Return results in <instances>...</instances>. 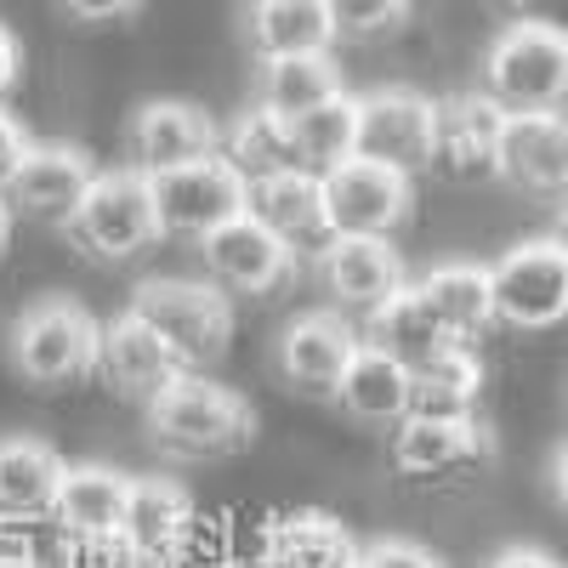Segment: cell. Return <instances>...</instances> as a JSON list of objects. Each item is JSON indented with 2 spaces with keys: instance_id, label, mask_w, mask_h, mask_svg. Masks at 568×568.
Instances as JSON below:
<instances>
[{
  "instance_id": "22",
  "label": "cell",
  "mask_w": 568,
  "mask_h": 568,
  "mask_svg": "<svg viewBox=\"0 0 568 568\" xmlns=\"http://www.w3.org/2000/svg\"><path fill=\"white\" fill-rule=\"evenodd\" d=\"M194 524H200V506L176 478H131V500H125V524L120 529L154 568L171 562V551L187 540Z\"/></svg>"
},
{
  "instance_id": "11",
  "label": "cell",
  "mask_w": 568,
  "mask_h": 568,
  "mask_svg": "<svg viewBox=\"0 0 568 568\" xmlns=\"http://www.w3.org/2000/svg\"><path fill=\"white\" fill-rule=\"evenodd\" d=\"M495 460V438L478 415L466 420H426L409 415L393 433V466L415 484H444V478H471Z\"/></svg>"
},
{
  "instance_id": "36",
  "label": "cell",
  "mask_w": 568,
  "mask_h": 568,
  "mask_svg": "<svg viewBox=\"0 0 568 568\" xmlns=\"http://www.w3.org/2000/svg\"><path fill=\"white\" fill-rule=\"evenodd\" d=\"M58 7L74 23H120V18H131L142 7V0H58Z\"/></svg>"
},
{
  "instance_id": "40",
  "label": "cell",
  "mask_w": 568,
  "mask_h": 568,
  "mask_svg": "<svg viewBox=\"0 0 568 568\" xmlns=\"http://www.w3.org/2000/svg\"><path fill=\"white\" fill-rule=\"evenodd\" d=\"M546 484H551V500L568 511V444L551 455V466H546Z\"/></svg>"
},
{
  "instance_id": "15",
  "label": "cell",
  "mask_w": 568,
  "mask_h": 568,
  "mask_svg": "<svg viewBox=\"0 0 568 568\" xmlns=\"http://www.w3.org/2000/svg\"><path fill=\"white\" fill-rule=\"evenodd\" d=\"M353 353H358V336L342 313H302L278 336V375L291 393L336 404V387H342Z\"/></svg>"
},
{
  "instance_id": "35",
  "label": "cell",
  "mask_w": 568,
  "mask_h": 568,
  "mask_svg": "<svg viewBox=\"0 0 568 568\" xmlns=\"http://www.w3.org/2000/svg\"><path fill=\"white\" fill-rule=\"evenodd\" d=\"M29 149H34V142H29V131H23V125L7 114V109H0V194H7V187H12V176L23 171Z\"/></svg>"
},
{
  "instance_id": "41",
  "label": "cell",
  "mask_w": 568,
  "mask_h": 568,
  "mask_svg": "<svg viewBox=\"0 0 568 568\" xmlns=\"http://www.w3.org/2000/svg\"><path fill=\"white\" fill-rule=\"evenodd\" d=\"M12 222H18V216H12L7 194H0V251H7V240H12Z\"/></svg>"
},
{
  "instance_id": "13",
  "label": "cell",
  "mask_w": 568,
  "mask_h": 568,
  "mask_svg": "<svg viewBox=\"0 0 568 568\" xmlns=\"http://www.w3.org/2000/svg\"><path fill=\"white\" fill-rule=\"evenodd\" d=\"M216 120L187 103V98H154L142 103L125 125V149H131V171L142 176H160V171H176V165H194V160H211L216 154Z\"/></svg>"
},
{
  "instance_id": "23",
  "label": "cell",
  "mask_w": 568,
  "mask_h": 568,
  "mask_svg": "<svg viewBox=\"0 0 568 568\" xmlns=\"http://www.w3.org/2000/svg\"><path fill=\"white\" fill-rule=\"evenodd\" d=\"M245 40L262 58H307L329 52L342 34L329 23L324 0H245Z\"/></svg>"
},
{
  "instance_id": "4",
  "label": "cell",
  "mask_w": 568,
  "mask_h": 568,
  "mask_svg": "<svg viewBox=\"0 0 568 568\" xmlns=\"http://www.w3.org/2000/svg\"><path fill=\"white\" fill-rule=\"evenodd\" d=\"M142 324H154L165 347L182 358L187 375H205L222 353H227V336H233V307L227 296L216 291L211 278H142L131 302H125Z\"/></svg>"
},
{
  "instance_id": "10",
  "label": "cell",
  "mask_w": 568,
  "mask_h": 568,
  "mask_svg": "<svg viewBox=\"0 0 568 568\" xmlns=\"http://www.w3.org/2000/svg\"><path fill=\"white\" fill-rule=\"evenodd\" d=\"M415 205V176L369 165V160H347L324 176V211H329V240H393L409 222Z\"/></svg>"
},
{
  "instance_id": "6",
  "label": "cell",
  "mask_w": 568,
  "mask_h": 568,
  "mask_svg": "<svg viewBox=\"0 0 568 568\" xmlns=\"http://www.w3.org/2000/svg\"><path fill=\"white\" fill-rule=\"evenodd\" d=\"M433 136H438V98H420L409 85H382L353 98V160L415 176L433 171Z\"/></svg>"
},
{
  "instance_id": "29",
  "label": "cell",
  "mask_w": 568,
  "mask_h": 568,
  "mask_svg": "<svg viewBox=\"0 0 568 568\" xmlns=\"http://www.w3.org/2000/svg\"><path fill=\"white\" fill-rule=\"evenodd\" d=\"M478 393H484V364L471 347H455L433 364L409 369V415L466 420V415H478Z\"/></svg>"
},
{
  "instance_id": "9",
  "label": "cell",
  "mask_w": 568,
  "mask_h": 568,
  "mask_svg": "<svg viewBox=\"0 0 568 568\" xmlns=\"http://www.w3.org/2000/svg\"><path fill=\"white\" fill-rule=\"evenodd\" d=\"M200 256H205V273L222 296H278L291 291L296 273H302V251H291L278 240V233H267L251 211L233 216L227 227H216L211 240H200Z\"/></svg>"
},
{
  "instance_id": "31",
  "label": "cell",
  "mask_w": 568,
  "mask_h": 568,
  "mask_svg": "<svg viewBox=\"0 0 568 568\" xmlns=\"http://www.w3.org/2000/svg\"><path fill=\"white\" fill-rule=\"evenodd\" d=\"M291 154H296V171L307 176H329L336 165L353 160V98L347 91L291 120Z\"/></svg>"
},
{
  "instance_id": "8",
  "label": "cell",
  "mask_w": 568,
  "mask_h": 568,
  "mask_svg": "<svg viewBox=\"0 0 568 568\" xmlns=\"http://www.w3.org/2000/svg\"><path fill=\"white\" fill-rule=\"evenodd\" d=\"M495 318L511 329H551L568 318V251L551 240H524L511 245L495 267Z\"/></svg>"
},
{
  "instance_id": "42",
  "label": "cell",
  "mask_w": 568,
  "mask_h": 568,
  "mask_svg": "<svg viewBox=\"0 0 568 568\" xmlns=\"http://www.w3.org/2000/svg\"><path fill=\"white\" fill-rule=\"evenodd\" d=\"M551 240H557V245H562V251H568V211H562V216H557V227H551Z\"/></svg>"
},
{
  "instance_id": "39",
  "label": "cell",
  "mask_w": 568,
  "mask_h": 568,
  "mask_svg": "<svg viewBox=\"0 0 568 568\" xmlns=\"http://www.w3.org/2000/svg\"><path fill=\"white\" fill-rule=\"evenodd\" d=\"M489 568H562L551 551H535V546H506Z\"/></svg>"
},
{
  "instance_id": "1",
  "label": "cell",
  "mask_w": 568,
  "mask_h": 568,
  "mask_svg": "<svg viewBox=\"0 0 568 568\" xmlns=\"http://www.w3.org/2000/svg\"><path fill=\"white\" fill-rule=\"evenodd\" d=\"M149 433L171 460L205 466V460H233L256 444V409L211 382V375H176V382L149 404Z\"/></svg>"
},
{
  "instance_id": "17",
  "label": "cell",
  "mask_w": 568,
  "mask_h": 568,
  "mask_svg": "<svg viewBox=\"0 0 568 568\" xmlns=\"http://www.w3.org/2000/svg\"><path fill=\"white\" fill-rule=\"evenodd\" d=\"M318 256V284L329 291V302L336 307H347V313H375L393 291H404V256H398V245L393 240H329L324 251H313Z\"/></svg>"
},
{
  "instance_id": "38",
  "label": "cell",
  "mask_w": 568,
  "mask_h": 568,
  "mask_svg": "<svg viewBox=\"0 0 568 568\" xmlns=\"http://www.w3.org/2000/svg\"><path fill=\"white\" fill-rule=\"evenodd\" d=\"M18 69H23V52H18V40H12V29L0 23V103H7V91L18 85Z\"/></svg>"
},
{
  "instance_id": "2",
  "label": "cell",
  "mask_w": 568,
  "mask_h": 568,
  "mask_svg": "<svg viewBox=\"0 0 568 568\" xmlns=\"http://www.w3.org/2000/svg\"><path fill=\"white\" fill-rule=\"evenodd\" d=\"M478 91L506 114H562L568 109V29L551 18L506 23L484 52Z\"/></svg>"
},
{
  "instance_id": "18",
  "label": "cell",
  "mask_w": 568,
  "mask_h": 568,
  "mask_svg": "<svg viewBox=\"0 0 568 568\" xmlns=\"http://www.w3.org/2000/svg\"><path fill=\"white\" fill-rule=\"evenodd\" d=\"M500 176L524 194H568V114H506Z\"/></svg>"
},
{
  "instance_id": "27",
  "label": "cell",
  "mask_w": 568,
  "mask_h": 568,
  "mask_svg": "<svg viewBox=\"0 0 568 568\" xmlns=\"http://www.w3.org/2000/svg\"><path fill=\"white\" fill-rule=\"evenodd\" d=\"M125 500H131V478L103 460H80L63 471V489H58V511L52 524L63 535H103L125 524Z\"/></svg>"
},
{
  "instance_id": "7",
  "label": "cell",
  "mask_w": 568,
  "mask_h": 568,
  "mask_svg": "<svg viewBox=\"0 0 568 568\" xmlns=\"http://www.w3.org/2000/svg\"><path fill=\"white\" fill-rule=\"evenodd\" d=\"M149 187H154L160 233H176V240H211L216 227H227L233 216L251 211V182L222 154L160 171V176H149Z\"/></svg>"
},
{
  "instance_id": "19",
  "label": "cell",
  "mask_w": 568,
  "mask_h": 568,
  "mask_svg": "<svg viewBox=\"0 0 568 568\" xmlns=\"http://www.w3.org/2000/svg\"><path fill=\"white\" fill-rule=\"evenodd\" d=\"M251 216L278 233L291 251H324L329 245V211H324V176L278 171L251 182Z\"/></svg>"
},
{
  "instance_id": "28",
  "label": "cell",
  "mask_w": 568,
  "mask_h": 568,
  "mask_svg": "<svg viewBox=\"0 0 568 568\" xmlns=\"http://www.w3.org/2000/svg\"><path fill=\"white\" fill-rule=\"evenodd\" d=\"M329 98H342V69L329 52H307V58H262L256 63V103L296 120Z\"/></svg>"
},
{
  "instance_id": "26",
  "label": "cell",
  "mask_w": 568,
  "mask_h": 568,
  "mask_svg": "<svg viewBox=\"0 0 568 568\" xmlns=\"http://www.w3.org/2000/svg\"><path fill=\"white\" fill-rule=\"evenodd\" d=\"M415 291L426 296V307L438 313V324L460 347H478V336H489V324H500L489 267H478V262H444L426 278H415Z\"/></svg>"
},
{
  "instance_id": "37",
  "label": "cell",
  "mask_w": 568,
  "mask_h": 568,
  "mask_svg": "<svg viewBox=\"0 0 568 568\" xmlns=\"http://www.w3.org/2000/svg\"><path fill=\"white\" fill-rule=\"evenodd\" d=\"M0 568H45V557L18 524H0Z\"/></svg>"
},
{
  "instance_id": "14",
  "label": "cell",
  "mask_w": 568,
  "mask_h": 568,
  "mask_svg": "<svg viewBox=\"0 0 568 568\" xmlns=\"http://www.w3.org/2000/svg\"><path fill=\"white\" fill-rule=\"evenodd\" d=\"M98 375L109 382V393H120V398H131V404H142L149 409L176 375H187L182 369V358L165 347V336L154 324H142L131 307L125 313H114L109 324H103V336H98Z\"/></svg>"
},
{
  "instance_id": "20",
  "label": "cell",
  "mask_w": 568,
  "mask_h": 568,
  "mask_svg": "<svg viewBox=\"0 0 568 568\" xmlns=\"http://www.w3.org/2000/svg\"><path fill=\"white\" fill-rule=\"evenodd\" d=\"M69 460L40 438H0V524H40L58 511Z\"/></svg>"
},
{
  "instance_id": "32",
  "label": "cell",
  "mask_w": 568,
  "mask_h": 568,
  "mask_svg": "<svg viewBox=\"0 0 568 568\" xmlns=\"http://www.w3.org/2000/svg\"><path fill=\"white\" fill-rule=\"evenodd\" d=\"M52 568H154V562L125 540V529H103V535H63L58 529Z\"/></svg>"
},
{
  "instance_id": "5",
  "label": "cell",
  "mask_w": 568,
  "mask_h": 568,
  "mask_svg": "<svg viewBox=\"0 0 568 568\" xmlns=\"http://www.w3.org/2000/svg\"><path fill=\"white\" fill-rule=\"evenodd\" d=\"M69 240L80 251H91L98 262H125V256H142L160 233V211H154V187L142 171L131 165H114V171H98L85 187L80 211L69 216Z\"/></svg>"
},
{
  "instance_id": "12",
  "label": "cell",
  "mask_w": 568,
  "mask_h": 568,
  "mask_svg": "<svg viewBox=\"0 0 568 568\" xmlns=\"http://www.w3.org/2000/svg\"><path fill=\"white\" fill-rule=\"evenodd\" d=\"M500 142H506V109L484 91L438 98V136H433V171L444 182H489L500 176Z\"/></svg>"
},
{
  "instance_id": "43",
  "label": "cell",
  "mask_w": 568,
  "mask_h": 568,
  "mask_svg": "<svg viewBox=\"0 0 568 568\" xmlns=\"http://www.w3.org/2000/svg\"><path fill=\"white\" fill-rule=\"evenodd\" d=\"M551 12H557V18H568V0H551Z\"/></svg>"
},
{
  "instance_id": "34",
  "label": "cell",
  "mask_w": 568,
  "mask_h": 568,
  "mask_svg": "<svg viewBox=\"0 0 568 568\" xmlns=\"http://www.w3.org/2000/svg\"><path fill=\"white\" fill-rule=\"evenodd\" d=\"M358 568H444V562L415 540H375L358 551Z\"/></svg>"
},
{
  "instance_id": "30",
  "label": "cell",
  "mask_w": 568,
  "mask_h": 568,
  "mask_svg": "<svg viewBox=\"0 0 568 568\" xmlns=\"http://www.w3.org/2000/svg\"><path fill=\"white\" fill-rule=\"evenodd\" d=\"M216 154L240 171L245 182H262V176H278V171H296V154H291V120L251 103L245 114H233L222 125V142Z\"/></svg>"
},
{
  "instance_id": "21",
  "label": "cell",
  "mask_w": 568,
  "mask_h": 568,
  "mask_svg": "<svg viewBox=\"0 0 568 568\" xmlns=\"http://www.w3.org/2000/svg\"><path fill=\"white\" fill-rule=\"evenodd\" d=\"M358 540L347 535V524L336 511H273V529H267V551L262 568H358Z\"/></svg>"
},
{
  "instance_id": "25",
  "label": "cell",
  "mask_w": 568,
  "mask_h": 568,
  "mask_svg": "<svg viewBox=\"0 0 568 568\" xmlns=\"http://www.w3.org/2000/svg\"><path fill=\"white\" fill-rule=\"evenodd\" d=\"M364 342H375L382 353H393V358L409 364V369H420V364H433V358H444V353L460 347L449 329L438 324V313L426 307V296L415 291V284L393 291L382 307L364 318Z\"/></svg>"
},
{
  "instance_id": "16",
  "label": "cell",
  "mask_w": 568,
  "mask_h": 568,
  "mask_svg": "<svg viewBox=\"0 0 568 568\" xmlns=\"http://www.w3.org/2000/svg\"><path fill=\"white\" fill-rule=\"evenodd\" d=\"M91 176H98V165H91L85 149H74V142H34L23 171L7 187V205H12V216L69 227V216L80 211Z\"/></svg>"
},
{
  "instance_id": "3",
  "label": "cell",
  "mask_w": 568,
  "mask_h": 568,
  "mask_svg": "<svg viewBox=\"0 0 568 568\" xmlns=\"http://www.w3.org/2000/svg\"><path fill=\"white\" fill-rule=\"evenodd\" d=\"M98 336H103V324L80 302L40 296L18 313L12 336H7V358L29 387L52 393V387L80 382V375H98Z\"/></svg>"
},
{
  "instance_id": "33",
  "label": "cell",
  "mask_w": 568,
  "mask_h": 568,
  "mask_svg": "<svg viewBox=\"0 0 568 568\" xmlns=\"http://www.w3.org/2000/svg\"><path fill=\"white\" fill-rule=\"evenodd\" d=\"M324 12L336 23V34L375 40V34H387L409 18V0H324Z\"/></svg>"
},
{
  "instance_id": "24",
  "label": "cell",
  "mask_w": 568,
  "mask_h": 568,
  "mask_svg": "<svg viewBox=\"0 0 568 568\" xmlns=\"http://www.w3.org/2000/svg\"><path fill=\"white\" fill-rule=\"evenodd\" d=\"M336 409L347 420L364 426H398L409 420V364H398L393 353H382L375 342H358L342 387H336Z\"/></svg>"
}]
</instances>
